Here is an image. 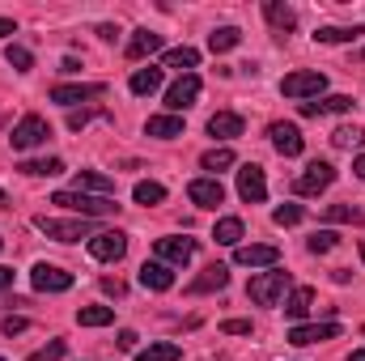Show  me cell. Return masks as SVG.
<instances>
[{
    "instance_id": "8fae6325",
    "label": "cell",
    "mask_w": 365,
    "mask_h": 361,
    "mask_svg": "<svg viewBox=\"0 0 365 361\" xmlns=\"http://www.w3.org/2000/svg\"><path fill=\"white\" fill-rule=\"evenodd\" d=\"M195 98H200V77L195 73H182L179 81L166 90V106H170V115H179L187 106H195Z\"/></svg>"
},
{
    "instance_id": "ffe728a7",
    "label": "cell",
    "mask_w": 365,
    "mask_h": 361,
    "mask_svg": "<svg viewBox=\"0 0 365 361\" xmlns=\"http://www.w3.org/2000/svg\"><path fill=\"white\" fill-rule=\"evenodd\" d=\"M208 136H217V141H234V136H242V115H234V111H217V115L208 119Z\"/></svg>"
},
{
    "instance_id": "d590c367",
    "label": "cell",
    "mask_w": 365,
    "mask_h": 361,
    "mask_svg": "<svg viewBox=\"0 0 365 361\" xmlns=\"http://www.w3.org/2000/svg\"><path fill=\"white\" fill-rule=\"evenodd\" d=\"M323 217H327V221H349V225H365V213H361V208H353V204H327V208H323Z\"/></svg>"
},
{
    "instance_id": "e575fe53",
    "label": "cell",
    "mask_w": 365,
    "mask_h": 361,
    "mask_svg": "<svg viewBox=\"0 0 365 361\" xmlns=\"http://www.w3.org/2000/svg\"><path fill=\"white\" fill-rule=\"evenodd\" d=\"M200 166L212 171V179H217V171H230V166H234V149H225V145H221V149H208V153L200 158Z\"/></svg>"
},
{
    "instance_id": "f6af8a7d",
    "label": "cell",
    "mask_w": 365,
    "mask_h": 361,
    "mask_svg": "<svg viewBox=\"0 0 365 361\" xmlns=\"http://www.w3.org/2000/svg\"><path fill=\"white\" fill-rule=\"evenodd\" d=\"M102 293H110V298H123V280L106 276V280H102Z\"/></svg>"
},
{
    "instance_id": "f907efd6",
    "label": "cell",
    "mask_w": 365,
    "mask_h": 361,
    "mask_svg": "<svg viewBox=\"0 0 365 361\" xmlns=\"http://www.w3.org/2000/svg\"><path fill=\"white\" fill-rule=\"evenodd\" d=\"M353 175H357V179L365 183V153H361V158H357V162H353Z\"/></svg>"
},
{
    "instance_id": "bcb514c9",
    "label": "cell",
    "mask_w": 365,
    "mask_h": 361,
    "mask_svg": "<svg viewBox=\"0 0 365 361\" xmlns=\"http://www.w3.org/2000/svg\"><path fill=\"white\" fill-rule=\"evenodd\" d=\"M119 349L132 353V349H136V332H119Z\"/></svg>"
},
{
    "instance_id": "11a10c76",
    "label": "cell",
    "mask_w": 365,
    "mask_h": 361,
    "mask_svg": "<svg viewBox=\"0 0 365 361\" xmlns=\"http://www.w3.org/2000/svg\"><path fill=\"white\" fill-rule=\"evenodd\" d=\"M0 247H4V238H0Z\"/></svg>"
},
{
    "instance_id": "74e56055",
    "label": "cell",
    "mask_w": 365,
    "mask_h": 361,
    "mask_svg": "<svg viewBox=\"0 0 365 361\" xmlns=\"http://www.w3.org/2000/svg\"><path fill=\"white\" fill-rule=\"evenodd\" d=\"M336 243H340L336 230H319V234L306 238V251H310V255H327V251H336Z\"/></svg>"
},
{
    "instance_id": "4fadbf2b",
    "label": "cell",
    "mask_w": 365,
    "mask_h": 361,
    "mask_svg": "<svg viewBox=\"0 0 365 361\" xmlns=\"http://www.w3.org/2000/svg\"><path fill=\"white\" fill-rule=\"evenodd\" d=\"M280 251L268 243H251V247H234V264L238 268H276Z\"/></svg>"
},
{
    "instance_id": "83f0119b",
    "label": "cell",
    "mask_w": 365,
    "mask_h": 361,
    "mask_svg": "<svg viewBox=\"0 0 365 361\" xmlns=\"http://www.w3.org/2000/svg\"><path fill=\"white\" fill-rule=\"evenodd\" d=\"M128 86H132V93H136V98H145V93H158V90H162V68H153V64H149V68H136Z\"/></svg>"
},
{
    "instance_id": "1f68e13d",
    "label": "cell",
    "mask_w": 365,
    "mask_h": 361,
    "mask_svg": "<svg viewBox=\"0 0 365 361\" xmlns=\"http://www.w3.org/2000/svg\"><path fill=\"white\" fill-rule=\"evenodd\" d=\"M331 145H336V149H361L365 128H357V123H340V128L331 132Z\"/></svg>"
},
{
    "instance_id": "db71d44e",
    "label": "cell",
    "mask_w": 365,
    "mask_h": 361,
    "mask_svg": "<svg viewBox=\"0 0 365 361\" xmlns=\"http://www.w3.org/2000/svg\"><path fill=\"white\" fill-rule=\"evenodd\" d=\"M361 260H365V238H361Z\"/></svg>"
},
{
    "instance_id": "680465c9",
    "label": "cell",
    "mask_w": 365,
    "mask_h": 361,
    "mask_svg": "<svg viewBox=\"0 0 365 361\" xmlns=\"http://www.w3.org/2000/svg\"><path fill=\"white\" fill-rule=\"evenodd\" d=\"M0 361H4V357H0Z\"/></svg>"
},
{
    "instance_id": "b9f144b4",
    "label": "cell",
    "mask_w": 365,
    "mask_h": 361,
    "mask_svg": "<svg viewBox=\"0 0 365 361\" xmlns=\"http://www.w3.org/2000/svg\"><path fill=\"white\" fill-rule=\"evenodd\" d=\"M90 119H106V111H68V128L73 132H81Z\"/></svg>"
},
{
    "instance_id": "5bb4252c",
    "label": "cell",
    "mask_w": 365,
    "mask_h": 361,
    "mask_svg": "<svg viewBox=\"0 0 365 361\" xmlns=\"http://www.w3.org/2000/svg\"><path fill=\"white\" fill-rule=\"evenodd\" d=\"M297 111H302L306 119H319V115H344V111H353V98H349V93H327V98L297 102Z\"/></svg>"
},
{
    "instance_id": "d6986e66",
    "label": "cell",
    "mask_w": 365,
    "mask_h": 361,
    "mask_svg": "<svg viewBox=\"0 0 365 361\" xmlns=\"http://www.w3.org/2000/svg\"><path fill=\"white\" fill-rule=\"evenodd\" d=\"M225 285H230V268H225V264H212V268H204L191 285H187V293H195V298H200V293H221Z\"/></svg>"
},
{
    "instance_id": "4316f807",
    "label": "cell",
    "mask_w": 365,
    "mask_h": 361,
    "mask_svg": "<svg viewBox=\"0 0 365 361\" xmlns=\"http://www.w3.org/2000/svg\"><path fill=\"white\" fill-rule=\"evenodd\" d=\"M238 43H242V30H238V26H217V30L208 34V51H212V56H221V51H234Z\"/></svg>"
},
{
    "instance_id": "7bdbcfd3",
    "label": "cell",
    "mask_w": 365,
    "mask_h": 361,
    "mask_svg": "<svg viewBox=\"0 0 365 361\" xmlns=\"http://www.w3.org/2000/svg\"><path fill=\"white\" fill-rule=\"evenodd\" d=\"M0 327H4V336H21V332L30 327V319H21V315H4V323H0Z\"/></svg>"
},
{
    "instance_id": "9c48e42d",
    "label": "cell",
    "mask_w": 365,
    "mask_h": 361,
    "mask_svg": "<svg viewBox=\"0 0 365 361\" xmlns=\"http://www.w3.org/2000/svg\"><path fill=\"white\" fill-rule=\"evenodd\" d=\"M238 195H242L247 204H264V200H268V179H264V166L247 162V166L238 171Z\"/></svg>"
},
{
    "instance_id": "52a82bcc",
    "label": "cell",
    "mask_w": 365,
    "mask_h": 361,
    "mask_svg": "<svg viewBox=\"0 0 365 361\" xmlns=\"http://www.w3.org/2000/svg\"><path fill=\"white\" fill-rule=\"evenodd\" d=\"M336 183V166L331 162H310L297 179H293V191L297 195H319V191H327Z\"/></svg>"
},
{
    "instance_id": "f35d334b",
    "label": "cell",
    "mask_w": 365,
    "mask_h": 361,
    "mask_svg": "<svg viewBox=\"0 0 365 361\" xmlns=\"http://www.w3.org/2000/svg\"><path fill=\"white\" fill-rule=\"evenodd\" d=\"M4 60H9V68H17V73H30V68H34V56H30L26 47H17V43L4 47Z\"/></svg>"
},
{
    "instance_id": "e0dca14e",
    "label": "cell",
    "mask_w": 365,
    "mask_h": 361,
    "mask_svg": "<svg viewBox=\"0 0 365 361\" xmlns=\"http://www.w3.org/2000/svg\"><path fill=\"white\" fill-rule=\"evenodd\" d=\"M140 285L153 289V293H166V289H175V272H170V264H162V260H145L140 264Z\"/></svg>"
},
{
    "instance_id": "8d00e7d4",
    "label": "cell",
    "mask_w": 365,
    "mask_h": 361,
    "mask_svg": "<svg viewBox=\"0 0 365 361\" xmlns=\"http://www.w3.org/2000/svg\"><path fill=\"white\" fill-rule=\"evenodd\" d=\"M179 357H182V349L170 345V340H166V345H149V349L136 353V361H179Z\"/></svg>"
},
{
    "instance_id": "4dcf8cb0",
    "label": "cell",
    "mask_w": 365,
    "mask_h": 361,
    "mask_svg": "<svg viewBox=\"0 0 365 361\" xmlns=\"http://www.w3.org/2000/svg\"><path fill=\"white\" fill-rule=\"evenodd\" d=\"M132 200H136V204H145V208H153V204H162V200H166V187H162V183H153V179H140L136 187H132Z\"/></svg>"
},
{
    "instance_id": "3957f363",
    "label": "cell",
    "mask_w": 365,
    "mask_h": 361,
    "mask_svg": "<svg viewBox=\"0 0 365 361\" xmlns=\"http://www.w3.org/2000/svg\"><path fill=\"white\" fill-rule=\"evenodd\" d=\"M323 90H327V77H323L319 68H302V73H289V77L280 81V93H284V98H297V102L323 98Z\"/></svg>"
},
{
    "instance_id": "7c38bea8",
    "label": "cell",
    "mask_w": 365,
    "mask_h": 361,
    "mask_svg": "<svg viewBox=\"0 0 365 361\" xmlns=\"http://www.w3.org/2000/svg\"><path fill=\"white\" fill-rule=\"evenodd\" d=\"M106 86H98V81H73V86H56L51 90V102H60V106H77V102H90V98H102Z\"/></svg>"
},
{
    "instance_id": "2e32d148",
    "label": "cell",
    "mask_w": 365,
    "mask_h": 361,
    "mask_svg": "<svg viewBox=\"0 0 365 361\" xmlns=\"http://www.w3.org/2000/svg\"><path fill=\"white\" fill-rule=\"evenodd\" d=\"M191 255H195V238H179V234H175V238H158V260H162V264H170V268H175V264H191Z\"/></svg>"
},
{
    "instance_id": "5b68a950",
    "label": "cell",
    "mask_w": 365,
    "mask_h": 361,
    "mask_svg": "<svg viewBox=\"0 0 365 361\" xmlns=\"http://www.w3.org/2000/svg\"><path fill=\"white\" fill-rule=\"evenodd\" d=\"M47 136H51V123H47L43 115H26V119L13 128V149H17V153L38 149V145H47Z\"/></svg>"
},
{
    "instance_id": "d6a6232c",
    "label": "cell",
    "mask_w": 365,
    "mask_h": 361,
    "mask_svg": "<svg viewBox=\"0 0 365 361\" xmlns=\"http://www.w3.org/2000/svg\"><path fill=\"white\" fill-rule=\"evenodd\" d=\"M162 64H166V68H187V73H191V68L200 64V51H195V47H170V51L162 56Z\"/></svg>"
},
{
    "instance_id": "9f6ffc18",
    "label": "cell",
    "mask_w": 365,
    "mask_h": 361,
    "mask_svg": "<svg viewBox=\"0 0 365 361\" xmlns=\"http://www.w3.org/2000/svg\"><path fill=\"white\" fill-rule=\"evenodd\" d=\"M361 60H365V51H361Z\"/></svg>"
},
{
    "instance_id": "d4e9b609",
    "label": "cell",
    "mask_w": 365,
    "mask_h": 361,
    "mask_svg": "<svg viewBox=\"0 0 365 361\" xmlns=\"http://www.w3.org/2000/svg\"><path fill=\"white\" fill-rule=\"evenodd\" d=\"M77 191H90V195H115V179H110V175H98V171H77Z\"/></svg>"
},
{
    "instance_id": "30bf717a",
    "label": "cell",
    "mask_w": 365,
    "mask_h": 361,
    "mask_svg": "<svg viewBox=\"0 0 365 361\" xmlns=\"http://www.w3.org/2000/svg\"><path fill=\"white\" fill-rule=\"evenodd\" d=\"M30 285H34L38 293H64V289H73V272L56 268V264H34Z\"/></svg>"
},
{
    "instance_id": "277c9868",
    "label": "cell",
    "mask_w": 365,
    "mask_h": 361,
    "mask_svg": "<svg viewBox=\"0 0 365 361\" xmlns=\"http://www.w3.org/2000/svg\"><path fill=\"white\" fill-rule=\"evenodd\" d=\"M47 238L56 243H81V238H93L90 234V217H73V221H56V217H38L34 221Z\"/></svg>"
},
{
    "instance_id": "484cf974",
    "label": "cell",
    "mask_w": 365,
    "mask_h": 361,
    "mask_svg": "<svg viewBox=\"0 0 365 361\" xmlns=\"http://www.w3.org/2000/svg\"><path fill=\"white\" fill-rule=\"evenodd\" d=\"M145 132L149 136H162V141H175V136H182V115H153L145 123Z\"/></svg>"
},
{
    "instance_id": "6da1fadb",
    "label": "cell",
    "mask_w": 365,
    "mask_h": 361,
    "mask_svg": "<svg viewBox=\"0 0 365 361\" xmlns=\"http://www.w3.org/2000/svg\"><path fill=\"white\" fill-rule=\"evenodd\" d=\"M51 204H60V208H68V213H77V217H106V213H119V204H115V195H90V191H56L51 195Z\"/></svg>"
},
{
    "instance_id": "ee69618b",
    "label": "cell",
    "mask_w": 365,
    "mask_h": 361,
    "mask_svg": "<svg viewBox=\"0 0 365 361\" xmlns=\"http://www.w3.org/2000/svg\"><path fill=\"white\" fill-rule=\"evenodd\" d=\"M221 332H225V336H251V319H225Z\"/></svg>"
},
{
    "instance_id": "f546056e",
    "label": "cell",
    "mask_w": 365,
    "mask_h": 361,
    "mask_svg": "<svg viewBox=\"0 0 365 361\" xmlns=\"http://www.w3.org/2000/svg\"><path fill=\"white\" fill-rule=\"evenodd\" d=\"M212 238H217L221 247H242V221H238V217H221L217 230H212Z\"/></svg>"
},
{
    "instance_id": "816d5d0a",
    "label": "cell",
    "mask_w": 365,
    "mask_h": 361,
    "mask_svg": "<svg viewBox=\"0 0 365 361\" xmlns=\"http://www.w3.org/2000/svg\"><path fill=\"white\" fill-rule=\"evenodd\" d=\"M349 361H365V349H353V357Z\"/></svg>"
},
{
    "instance_id": "c3c4849f",
    "label": "cell",
    "mask_w": 365,
    "mask_h": 361,
    "mask_svg": "<svg viewBox=\"0 0 365 361\" xmlns=\"http://www.w3.org/2000/svg\"><path fill=\"white\" fill-rule=\"evenodd\" d=\"M9 34H17V26H13V17H0V39H9Z\"/></svg>"
},
{
    "instance_id": "9a60e30c",
    "label": "cell",
    "mask_w": 365,
    "mask_h": 361,
    "mask_svg": "<svg viewBox=\"0 0 365 361\" xmlns=\"http://www.w3.org/2000/svg\"><path fill=\"white\" fill-rule=\"evenodd\" d=\"M268 136H272V149L280 153V158H297V153L306 149V141H302L297 123H272V128H268Z\"/></svg>"
},
{
    "instance_id": "836d02e7",
    "label": "cell",
    "mask_w": 365,
    "mask_h": 361,
    "mask_svg": "<svg viewBox=\"0 0 365 361\" xmlns=\"http://www.w3.org/2000/svg\"><path fill=\"white\" fill-rule=\"evenodd\" d=\"M77 323L81 327H106V323H115V310L110 306H81L77 310Z\"/></svg>"
},
{
    "instance_id": "681fc988",
    "label": "cell",
    "mask_w": 365,
    "mask_h": 361,
    "mask_svg": "<svg viewBox=\"0 0 365 361\" xmlns=\"http://www.w3.org/2000/svg\"><path fill=\"white\" fill-rule=\"evenodd\" d=\"M0 289H13V268H0Z\"/></svg>"
},
{
    "instance_id": "6f0895ef",
    "label": "cell",
    "mask_w": 365,
    "mask_h": 361,
    "mask_svg": "<svg viewBox=\"0 0 365 361\" xmlns=\"http://www.w3.org/2000/svg\"><path fill=\"white\" fill-rule=\"evenodd\" d=\"M361 336H365V327H361Z\"/></svg>"
},
{
    "instance_id": "ba28073f",
    "label": "cell",
    "mask_w": 365,
    "mask_h": 361,
    "mask_svg": "<svg viewBox=\"0 0 365 361\" xmlns=\"http://www.w3.org/2000/svg\"><path fill=\"white\" fill-rule=\"evenodd\" d=\"M336 336H340L336 323H293V327H289V345H293V349L323 345V340H336Z\"/></svg>"
},
{
    "instance_id": "ab89813d",
    "label": "cell",
    "mask_w": 365,
    "mask_h": 361,
    "mask_svg": "<svg viewBox=\"0 0 365 361\" xmlns=\"http://www.w3.org/2000/svg\"><path fill=\"white\" fill-rule=\"evenodd\" d=\"M302 217H306V208H302V204H280V208H272L276 225H297Z\"/></svg>"
},
{
    "instance_id": "f1b7e54d",
    "label": "cell",
    "mask_w": 365,
    "mask_h": 361,
    "mask_svg": "<svg viewBox=\"0 0 365 361\" xmlns=\"http://www.w3.org/2000/svg\"><path fill=\"white\" fill-rule=\"evenodd\" d=\"M21 175H34V179H51V175H64V162L60 158H30L17 166Z\"/></svg>"
},
{
    "instance_id": "cb8c5ba5",
    "label": "cell",
    "mask_w": 365,
    "mask_h": 361,
    "mask_svg": "<svg viewBox=\"0 0 365 361\" xmlns=\"http://www.w3.org/2000/svg\"><path fill=\"white\" fill-rule=\"evenodd\" d=\"M361 34H365L361 26H319V30H314V39L327 43V47H336V43H357Z\"/></svg>"
},
{
    "instance_id": "44dd1931",
    "label": "cell",
    "mask_w": 365,
    "mask_h": 361,
    "mask_svg": "<svg viewBox=\"0 0 365 361\" xmlns=\"http://www.w3.org/2000/svg\"><path fill=\"white\" fill-rule=\"evenodd\" d=\"M264 17H268V26H272L280 39L297 26V13H293L289 4H280V0H264Z\"/></svg>"
},
{
    "instance_id": "60d3db41",
    "label": "cell",
    "mask_w": 365,
    "mask_h": 361,
    "mask_svg": "<svg viewBox=\"0 0 365 361\" xmlns=\"http://www.w3.org/2000/svg\"><path fill=\"white\" fill-rule=\"evenodd\" d=\"M64 353H68V340H51L47 349L30 353V361H64Z\"/></svg>"
},
{
    "instance_id": "8992f818",
    "label": "cell",
    "mask_w": 365,
    "mask_h": 361,
    "mask_svg": "<svg viewBox=\"0 0 365 361\" xmlns=\"http://www.w3.org/2000/svg\"><path fill=\"white\" fill-rule=\"evenodd\" d=\"M90 255L102 260V264H119V260L128 255V234H123V230H102V234H93Z\"/></svg>"
},
{
    "instance_id": "7a4b0ae2",
    "label": "cell",
    "mask_w": 365,
    "mask_h": 361,
    "mask_svg": "<svg viewBox=\"0 0 365 361\" xmlns=\"http://www.w3.org/2000/svg\"><path fill=\"white\" fill-rule=\"evenodd\" d=\"M289 285H293V276L284 268H272V272H264V276H255V280L247 285V298H251L255 306H276Z\"/></svg>"
},
{
    "instance_id": "ac0fdd59",
    "label": "cell",
    "mask_w": 365,
    "mask_h": 361,
    "mask_svg": "<svg viewBox=\"0 0 365 361\" xmlns=\"http://www.w3.org/2000/svg\"><path fill=\"white\" fill-rule=\"evenodd\" d=\"M187 195H191V204H200V208H217V204L225 200V187L217 179H191L187 183Z\"/></svg>"
},
{
    "instance_id": "7402d4cb",
    "label": "cell",
    "mask_w": 365,
    "mask_h": 361,
    "mask_svg": "<svg viewBox=\"0 0 365 361\" xmlns=\"http://www.w3.org/2000/svg\"><path fill=\"white\" fill-rule=\"evenodd\" d=\"M310 306H314V289H306V285H297V289L284 298V315H289L293 323H302V319L310 315Z\"/></svg>"
},
{
    "instance_id": "603a6c76",
    "label": "cell",
    "mask_w": 365,
    "mask_h": 361,
    "mask_svg": "<svg viewBox=\"0 0 365 361\" xmlns=\"http://www.w3.org/2000/svg\"><path fill=\"white\" fill-rule=\"evenodd\" d=\"M153 51H162V34H153V30H136L132 43H128V60H145V56H153Z\"/></svg>"
},
{
    "instance_id": "7dc6e473",
    "label": "cell",
    "mask_w": 365,
    "mask_h": 361,
    "mask_svg": "<svg viewBox=\"0 0 365 361\" xmlns=\"http://www.w3.org/2000/svg\"><path fill=\"white\" fill-rule=\"evenodd\" d=\"M115 34H119L115 26H98V39H102V43H115Z\"/></svg>"
},
{
    "instance_id": "f5cc1de1",
    "label": "cell",
    "mask_w": 365,
    "mask_h": 361,
    "mask_svg": "<svg viewBox=\"0 0 365 361\" xmlns=\"http://www.w3.org/2000/svg\"><path fill=\"white\" fill-rule=\"evenodd\" d=\"M0 208H9V195H4V191H0Z\"/></svg>"
}]
</instances>
